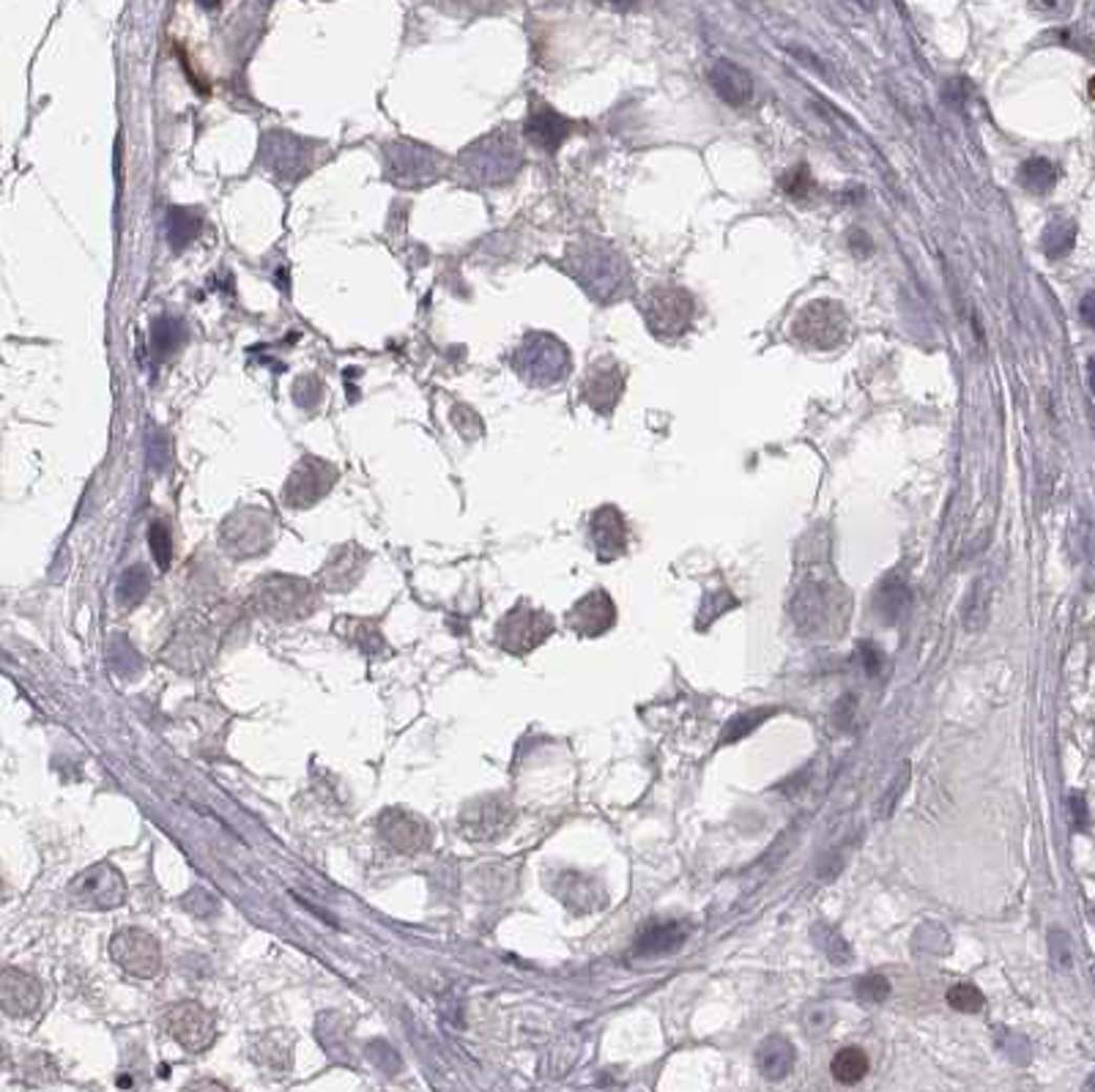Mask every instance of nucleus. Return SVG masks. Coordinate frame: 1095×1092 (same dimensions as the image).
<instances>
[{"label":"nucleus","mask_w":1095,"mask_h":1092,"mask_svg":"<svg viewBox=\"0 0 1095 1092\" xmlns=\"http://www.w3.org/2000/svg\"><path fill=\"white\" fill-rule=\"evenodd\" d=\"M250 608L266 620L299 622L321 608V592L304 578L272 572L252 584Z\"/></svg>","instance_id":"obj_1"},{"label":"nucleus","mask_w":1095,"mask_h":1092,"mask_svg":"<svg viewBox=\"0 0 1095 1092\" xmlns=\"http://www.w3.org/2000/svg\"><path fill=\"white\" fill-rule=\"evenodd\" d=\"M572 260V277L578 279L581 286L592 293L594 299L611 301V296H616L625 282V260L616 250H611L608 244L601 242H587L575 247L570 255Z\"/></svg>","instance_id":"obj_2"},{"label":"nucleus","mask_w":1095,"mask_h":1092,"mask_svg":"<svg viewBox=\"0 0 1095 1092\" xmlns=\"http://www.w3.org/2000/svg\"><path fill=\"white\" fill-rule=\"evenodd\" d=\"M216 647H219L216 622L209 616H189L178 625L160 657L165 666L175 668L182 674H197L214 660Z\"/></svg>","instance_id":"obj_3"},{"label":"nucleus","mask_w":1095,"mask_h":1092,"mask_svg":"<svg viewBox=\"0 0 1095 1092\" xmlns=\"http://www.w3.org/2000/svg\"><path fill=\"white\" fill-rule=\"evenodd\" d=\"M518 376L534 386H551L570 373V351L553 334H529L512 356Z\"/></svg>","instance_id":"obj_4"},{"label":"nucleus","mask_w":1095,"mask_h":1092,"mask_svg":"<svg viewBox=\"0 0 1095 1092\" xmlns=\"http://www.w3.org/2000/svg\"><path fill=\"white\" fill-rule=\"evenodd\" d=\"M553 630H556V625H553L551 613L529 606V603H518L512 611L504 613V620H499L493 640L502 652L512 654V657H524V654L543 647L545 640L553 635Z\"/></svg>","instance_id":"obj_5"},{"label":"nucleus","mask_w":1095,"mask_h":1092,"mask_svg":"<svg viewBox=\"0 0 1095 1092\" xmlns=\"http://www.w3.org/2000/svg\"><path fill=\"white\" fill-rule=\"evenodd\" d=\"M849 334V315L838 301L814 299L802 307L792 323V337L808 349H838Z\"/></svg>","instance_id":"obj_6"},{"label":"nucleus","mask_w":1095,"mask_h":1092,"mask_svg":"<svg viewBox=\"0 0 1095 1092\" xmlns=\"http://www.w3.org/2000/svg\"><path fill=\"white\" fill-rule=\"evenodd\" d=\"M693 310V296L677 286H657L641 299L647 329L664 342L679 340L691 329Z\"/></svg>","instance_id":"obj_7"},{"label":"nucleus","mask_w":1095,"mask_h":1092,"mask_svg":"<svg viewBox=\"0 0 1095 1092\" xmlns=\"http://www.w3.org/2000/svg\"><path fill=\"white\" fill-rule=\"evenodd\" d=\"M66 901L83 911L119 909L126 901V882L115 865L97 863L71 879L66 887Z\"/></svg>","instance_id":"obj_8"},{"label":"nucleus","mask_w":1095,"mask_h":1092,"mask_svg":"<svg viewBox=\"0 0 1095 1092\" xmlns=\"http://www.w3.org/2000/svg\"><path fill=\"white\" fill-rule=\"evenodd\" d=\"M274 543V518L260 507L236 509L225 518L219 529V545L233 559L260 556Z\"/></svg>","instance_id":"obj_9"},{"label":"nucleus","mask_w":1095,"mask_h":1092,"mask_svg":"<svg viewBox=\"0 0 1095 1092\" xmlns=\"http://www.w3.org/2000/svg\"><path fill=\"white\" fill-rule=\"evenodd\" d=\"M463 167L475 182L502 184L518 173L521 153H518L515 143L509 140V134L493 132L463 153Z\"/></svg>","instance_id":"obj_10"},{"label":"nucleus","mask_w":1095,"mask_h":1092,"mask_svg":"<svg viewBox=\"0 0 1095 1092\" xmlns=\"http://www.w3.org/2000/svg\"><path fill=\"white\" fill-rule=\"evenodd\" d=\"M515 819V807L504 794H482L468 800L458 814V833L466 841L488 843L504 835Z\"/></svg>","instance_id":"obj_11"},{"label":"nucleus","mask_w":1095,"mask_h":1092,"mask_svg":"<svg viewBox=\"0 0 1095 1092\" xmlns=\"http://www.w3.org/2000/svg\"><path fill=\"white\" fill-rule=\"evenodd\" d=\"M162 1027L189 1054H203L216 1041V1022L201 1002H175L165 1010Z\"/></svg>","instance_id":"obj_12"},{"label":"nucleus","mask_w":1095,"mask_h":1092,"mask_svg":"<svg viewBox=\"0 0 1095 1092\" xmlns=\"http://www.w3.org/2000/svg\"><path fill=\"white\" fill-rule=\"evenodd\" d=\"M110 959L119 964L124 972L151 981L162 972V947L156 937H151L143 928H121L112 933L110 940Z\"/></svg>","instance_id":"obj_13"},{"label":"nucleus","mask_w":1095,"mask_h":1092,"mask_svg":"<svg viewBox=\"0 0 1095 1092\" xmlns=\"http://www.w3.org/2000/svg\"><path fill=\"white\" fill-rule=\"evenodd\" d=\"M337 482V468L321 458H301L282 487V501L294 509L315 507Z\"/></svg>","instance_id":"obj_14"},{"label":"nucleus","mask_w":1095,"mask_h":1092,"mask_svg":"<svg viewBox=\"0 0 1095 1092\" xmlns=\"http://www.w3.org/2000/svg\"><path fill=\"white\" fill-rule=\"evenodd\" d=\"M378 838L398 855H419L430 849L433 833L422 816L405 811V807H386L376 819Z\"/></svg>","instance_id":"obj_15"},{"label":"nucleus","mask_w":1095,"mask_h":1092,"mask_svg":"<svg viewBox=\"0 0 1095 1092\" xmlns=\"http://www.w3.org/2000/svg\"><path fill=\"white\" fill-rule=\"evenodd\" d=\"M260 162L282 182H299L310 170V143L288 132H269L260 140Z\"/></svg>","instance_id":"obj_16"},{"label":"nucleus","mask_w":1095,"mask_h":1092,"mask_svg":"<svg viewBox=\"0 0 1095 1092\" xmlns=\"http://www.w3.org/2000/svg\"><path fill=\"white\" fill-rule=\"evenodd\" d=\"M441 153L430 151L422 143H392L389 146V178L403 187H425L439 178Z\"/></svg>","instance_id":"obj_17"},{"label":"nucleus","mask_w":1095,"mask_h":1092,"mask_svg":"<svg viewBox=\"0 0 1095 1092\" xmlns=\"http://www.w3.org/2000/svg\"><path fill=\"white\" fill-rule=\"evenodd\" d=\"M841 586H824V584H810L805 586L797 597L795 616L797 625L808 633H822L830 625H836V613L841 611L838 606V597H841Z\"/></svg>","instance_id":"obj_18"},{"label":"nucleus","mask_w":1095,"mask_h":1092,"mask_svg":"<svg viewBox=\"0 0 1095 1092\" xmlns=\"http://www.w3.org/2000/svg\"><path fill=\"white\" fill-rule=\"evenodd\" d=\"M616 625V606L611 594L594 589L567 611V627L581 638H601Z\"/></svg>","instance_id":"obj_19"},{"label":"nucleus","mask_w":1095,"mask_h":1092,"mask_svg":"<svg viewBox=\"0 0 1095 1092\" xmlns=\"http://www.w3.org/2000/svg\"><path fill=\"white\" fill-rule=\"evenodd\" d=\"M367 562H371V553H367L364 548H359V545H354V543L340 545V548H337L335 553L327 559L318 581H321V586L327 589V592L345 594V592H351L359 581H362Z\"/></svg>","instance_id":"obj_20"},{"label":"nucleus","mask_w":1095,"mask_h":1092,"mask_svg":"<svg viewBox=\"0 0 1095 1092\" xmlns=\"http://www.w3.org/2000/svg\"><path fill=\"white\" fill-rule=\"evenodd\" d=\"M44 1000L42 983L36 981L34 974L22 972V969L8 967L3 969L0 978V1002L12 1018H28L39 1013Z\"/></svg>","instance_id":"obj_21"},{"label":"nucleus","mask_w":1095,"mask_h":1092,"mask_svg":"<svg viewBox=\"0 0 1095 1092\" xmlns=\"http://www.w3.org/2000/svg\"><path fill=\"white\" fill-rule=\"evenodd\" d=\"M622 390H625V373H622L619 364L614 359H601V362H594L589 368L584 386H581V395L594 411L611 414L616 403H619Z\"/></svg>","instance_id":"obj_22"},{"label":"nucleus","mask_w":1095,"mask_h":1092,"mask_svg":"<svg viewBox=\"0 0 1095 1092\" xmlns=\"http://www.w3.org/2000/svg\"><path fill=\"white\" fill-rule=\"evenodd\" d=\"M589 540H592L594 556L601 562H614L628 550V523L619 509L606 504L589 521Z\"/></svg>","instance_id":"obj_23"},{"label":"nucleus","mask_w":1095,"mask_h":1092,"mask_svg":"<svg viewBox=\"0 0 1095 1092\" xmlns=\"http://www.w3.org/2000/svg\"><path fill=\"white\" fill-rule=\"evenodd\" d=\"M572 132V121H567L562 112H556L553 107H548L545 102H534L531 105L529 119H526V138H529L531 146H538L540 151H559V146L570 138Z\"/></svg>","instance_id":"obj_24"},{"label":"nucleus","mask_w":1095,"mask_h":1092,"mask_svg":"<svg viewBox=\"0 0 1095 1092\" xmlns=\"http://www.w3.org/2000/svg\"><path fill=\"white\" fill-rule=\"evenodd\" d=\"M710 85L712 91L732 107H745L754 99V77L732 61H718L712 66Z\"/></svg>","instance_id":"obj_25"},{"label":"nucleus","mask_w":1095,"mask_h":1092,"mask_svg":"<svg viewBox=\"0 0 1095 1092\" xmlns=\"http://www.w3.org/2000/svg\"><path fill=\"white\" fill-rule=\"evenodd\" d=\"M688 940V926L682 920H666V923H649L638 940H635V956L655 959V956L677 953Z\"/></svg>","instance_id":"obj_26"},{"label":"nucleus","mask_w":1095,"mask_h":1092,"mask_svg":"<svg viewBox=\"0 0 1095 1092\" xmlns=\"http://www.w3.org/2000/svg\"><path fill=\"white\" fill-rule=\"evenodd\" d=\"M795 1046L788 1044L786 1037L781 1035L767 1037V1041L759 1046V1051H756V1065H759L761 1076L773 1078V1082L786 1078L788 1073H792V1068H795Z\"/></svg>","instance_id":"obj_27"},{"label":"nucleus","mask_w":1095,"mask_h":1092,"mask_svg":"<svg viewBox=\"0 0 1095 1092\" xmlns=\"http://www.w3.org/2000/svg\"><path fill=\"white\" fill-rule=\"evenodd\" d=\"M873 608H877V616H880L885 625H896V622L907 613L909 586L899 572H893V575H887L885 581H882L880 589H877V597H873Z\"/></svg>","instance_id":"obj_28"},{"label":"nucleus","mask_w":1095,"mask_h":1092,"mask_svg":"<svg viewBox=\"0 0 1095 1092\" xmlns=\"http://www.w3.org/2000/svg\"><path fill=\"white\" fill-rule=\"evenodd\" d=\"M553 892L572 911H592L603 904V901H594V898H603V892H597V884L584 874H562L553 884Z\"/></svg>","instance_id":"obj_29"},{"label":"nucleus","mask_w":1095,"mask_h":1092,"mask_svg":"<svg viewBox=\"0 0 1095 1092\" xmlns=\"http://www.w3.org/2000/svg\"><path fill=\"white\" fill-rule=\"evenodd\" d=\"M337 633L349 640V644H354L359 652L367 654V657H376V654L384 652V647H386L384 635H381V630H378L376 622H371V620H354V616H345V620L337 622Z\"/></svg>","instance_id":"obj_30"},{"label":"nucleus","mask_w":1095,"mask_h":1092,"mask_svg":"<svg viewBox=\"0 0 1095 1092\" xmlns=\"http://www.w3.org/2000/svg\"><path fill=\"white\" fill-rule=\"evenodd\" d=\"M1060 182V167L1044 156H1033L1025 165L1018 167V184L1030 192V195H1049Z\"/></svg>","instance_id":"obj_31"},{"label":"nucleus","mask_w":1095,"mask_h":1092,"mask_svg":"<svg viewBox=\"0 0 1095 1092\" xmlns=\"http://www.w3.org/2000/svg\"><path fill=\"white\" fill-rule=\"evenodd\" d=\"M201 214L195 209H170L168 214V238L175 252H182L192 238L201 233Z\"/></svg>","instance_id":"obj_32"},{"label":"nucleus","mask_w":1095,"mask_h":1092,"mask_svg":"<svg viewBox=\"0 0 1095 1092\" xmlns=\"http://www.w3.org/2000/svg\"><path fill=\"white\" fill-rule=\"evenodd\" d=\"M833 1076L841 1082V1085H855V1082H860V1078L868 1073V1068H871V1063H868V1057H865V1051L858 1049V1046H846V1049H841L833 1057Z\"/></svg>","instance_id":"obj_33"},{"label":"nucleus","mask_w":1095,"mask_h":1092,"mask_svg":"<svg viewBox=\"0 0 1095 1092\" xmlns=\"http://www.w3.org/2000/svg\"><path fill=\"white\" fill-rule=\"evenodd\" d=\"M148 586H151V578H148L146 567H129L119 584V603L124 608L140 606L146 600Z\"/></svg>","instance_id":"obj_34"},{"label":"nucleus","mask_w":1095,"mask_h":1092,"mask_svg":"<svg viewBox=\"0 0 1095 1092\" xmlns=\"http://www.w3.org/2000/svg\"><path fill=\"white\" fill-rule=\"evenodd\" d=\"M182 337H184L182 320L160 318V320H154V327H151V349L156 351V356H168L178 349Z\"/></svg>","instance_id":"obj_35"},{"label":"nucleus","mask_w":1095,"mask_h":1092,"mask_svg":"<svg viewBox=\"0 0 1095 1092\" xmlns=\"http://www.w3.org/2000/svg\"><path fill=\"white\" fill-rule=\"evenodd\" d=\"M1076 242V228L1074 223H1052L1044 233V252L1049 258H1066L1068 252L1074 250Z\"/></svg>","instance_id":"obj_36"},{"label":"nucleus","mask_w":1095,"mask_h":1092,"mask_svg":"<svg viewBox=\"0 0 1095 1092\" xmlns=\"http://www.w3.org/2000/svg\"><path fill=\"white\" fill-rule=\"evenodd\" d=\"M989 592L984 589V581H977V584L972 586L967 606H964V627H967L970 633H977V630L986 625V620H989Z\"/></svg>","instance_id":"obj_37"},{"label":"nucleus","mask_w":1095,"mask_h":1092,"mask_svg":"<svg viewBox=\"0 0 1095 1092\" xmlns=\"http://www.w3.org/2000/svg\"><path fill=\"white\" fill-rule=\"evenodd\" d=\"M770 715H773V710H754V712H742V715L732 717L729 726L723 729V734H720V744H734L737 739H742L745 734H751V731H754L761 720H767Z\"/></svg>","instance_id":"obj_38"},{"label":"nucleus","mask_w":1095,"mask_h":1092,"mask_svg":"<svg viewBox=\"0 0 1095 1092\" xmlns=\"http://www.w3.org/2000/svg\"><path fill=\"white\" fill-rule=\"evenodd\" d=\"M948 1005L959 1013H977V1010L986 1005V996L981 994V988L972 986V983H956V986L948 991Z\"/></svg>","instance_id":"obj_39"},{"label":"nucleus","mask_w":1095,"mask_h":1092,"mask_svg":"<svg viewBox=\"0 0 1095 1092\" xmlns=\"http://www.w3.org/2000/svg\"><path fill=\"white\" fill-rule=\"evenodd\" d=\"M148 543H151V553H154L156 564H160L162 572H168L170 559H173V537H170L168 526L162 521L151 523L148 529Z\"/></svg>","instance_id":"obj_40"},{"label":"nucleus","mask_w":1095,"mask_h":1092,"mask_svg":"<svg viewBox=\"0 0 1095 1092\" xmlns=\"http://www.w3.org/2000/svg\"><path fill=\"white\" fill-rule=\"evenodd\" d=\"M781 189L786 192L788 197H795V201H802V197H808L814 189H817V184H814V175H810L808 165H797L792 167L786 175H781Z\"/></svg>","instance_id":"obj_41"},{"label":"nucleus","mask_w":1095,"mask_h":1092,"mask_svg":"<svg viewBox=\"0 0 1095 1092\" xmlns=\"http://www.w3.org/2000/svg\"><path fill=\"white\" fill-rule=\"evenodd\" d=\"M729 608H737V597H734L732 592H725V589H720V592H710L704 597V606H701V616H698V630H704V627H710L712 622L718 620V616H723Z\"/></svg>","instance_id":"obj_42"},{"label":"nucleus","mask_w":1095,"mask_h":1092,"mask_svg":"<svg viewBox=\"0 0 1095 1092\" xmlns=\"http://www.w3.org/2000/svg\"><path fill=\"white\" fill-rule=\"evenodd\" d=\"M814 937H817V945L822 947L824 953H827V959L833 961V964H846V961L851 959V950L849 945L844 942V937L838 931H833V928L827 926H819L817 931H814Z\"/></svg>","instance_id":"obj_43"},{"label":"nucleus","mask_w":1095,"mask_h":1092,"mask_svg":"<svg viewBox=\"0 0 1095 1092\" xmlns=\"http://www.w3.org/2000/svg\"><path fill=\"white\" fill-rule=\"evenodd\" d=\"M855 991H858V996L863 1002H871V1005H877V1002H882L890 996V983H887L882 974H865V978H860L858 981Z\"/></svg>","instance_id":"obj_44"},{"label":"nucleus","mask_w":1095,"mask_h":1092,"mask_svg":"<svg viewBox=\"0 0 1095 1092\" xmlns=\"http://www.w3.org/2000/svg\"><path fill=\"white\" fill-rule=\"evenodd\" d=\"M1049 947H1052L1054 967L1071 969V964H1074V953H1071V940H1068V933L1066 931L1049 933Z\"/></svg>","instance_id":"obj_45"},{"label":"nucleus","mask_w":1095,"mask_h":1092,"mask_svg":"<svg viewBox=\"0 0 1095 1092\" xmlns=\"http://www.w3.org/2000/svg\"><path fill=\"white\" fill-rule=\"evenodd\" d=\"M907 778H909V770H907V764H904V766H901V770H899V775H896L893 783H890V792H887V800L882 802V805H880V814H882V816H887V814H890V811H893V807H896V800H899L901 792H904V786H907Z\"/></svg>","instance_id":"obj_46"},{"label":"nucleus","mask_w":1095,"mask_h":1092,"mask_svg":"<svg viewBox=\"0 0 1095 1092\" xmlns=\"http://www.w3.org/2000/svg\"><path fill=\"white\" fill-rule=\"evenodd\" d=\"M860 663L865 666V674L873 676L882 666V652L873 644H860Z\"/></svg>","instance_id":"obj_47"},{"label":"nucleus","mask_w":1095,"mask_h":1092,"mask_svg":"<svg viewBox=\"0 0 1095 1092\" xmlns=\"http://www.w3.org/2000/svg\"><path fill=\"white\" fill-rule=\"evenodd\" d=\"M849 244H851V252H855V255H860V258H868V252L873 250L871 238L865 236V230H851Z\"/></svg>","instance_id":"obj_48"},{"label":"nucleus","mask_w":1095,"mask_h":1092,"mask_svg":"<svg viewBox=\"0 0 1095 1092\" xmlns=\"http://www.w3.org/2000/svg\"><path fill=\"white\" fill-rule=\"evenodd\" d=\"M1079 313L1090 329H1095V291H1090L1079 304Z\"/></svg>","instance_id":"obj_49"},{"label":"nucleus","mask_w":1095,"mask_h":1092,"mask_svg":"<svg viewBox=\"0 0 1095 1092\" xmlns=\"http://www.w3.org/2000/svg\"><path fill=\"white\" fill-rule=\"evenodd\" d=\"M1040 6L1047 8L1049 15H1057L1062 8H1068V0H1040Z\"/></svg>","instance_id":"obj_50"},{"label":"nucleus","mask_w":1095,"mask_h":1092,"mask_svg":"<svg viewBox=\"0 0 1095 1092\" xmlns=\"http://www.w3.org/2000/svg\"><path fill=\"white\" fill-rule=\"evenodd\" d=\"M197 3H201L203 8H209V12H211V8L219 6V3H223V0H197Z\"/></svg>","instance_id":"obj_51"},{"label":"nucleus","mask_w":1095,"mask_h":1092,"mask_svg":"<svg viewBox=\"0 0 1095 1092\" xmlns=\"http://www.w3.org/2000/svg\"><path fill=\"white\" fill-rule=\"evenodd\" d=\"M1090 386H1093V395H1095V356L1090 359Z\"/></svg>","instance_id":"obj_52"},{"label":"nucleus","mask_w":1095,"mask_h":1092,"mask_svg":"<svg viewBox=\"0 0 1095 1092\" xmlns=\"http://www.w3.org/2000/svg\"><path fill=\"white\" fill-rule=\"evenodd\" d=\"M1088 93H1090V99H1093V102H1095V77L1088 83Z\"/></svg>","instance_id":"obj_53"},{"label":"nucleus","mask_w":1095,"mask_h":1092,"mask_svg":"<svg viewBox=\"0 0 1095 1092\" xmlns=\"http://www.w3.org/2000/svg\"><path fill=\"white\" fill-rule=\"evenodd\" d=\"M1093 974H1095V967H1093Z\"/></svg>","instance_id":"obj_54"}]
</instances>
